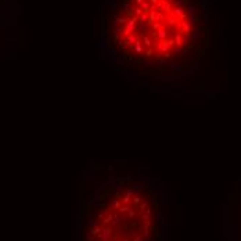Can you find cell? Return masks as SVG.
I'll return each instance as SVG.
<instances>
[{
    "mask_svg": "<svg viewBox=\"0 0 241 241\" xmlns=\"http://www.w3.org/2000/svg\"><path fill=\"white\" fill-rule=\"evenodd\" d=\"M98 29L101 57L141 84L191 75L211 46L205 0H105Z\"/></svg>",
    "mask_w": 241,
    "mask_h": 241,
    "instance_id": "cell-1",
    "label": "cell"
},
{
    "mask_svg": "<svg viewBox=\"0 0 241 241\" xmlns=\"http://www.w3.org/2000/svg\"><path fill=\"white\" fill-rule=\"evenodd\" d=\"M240 198H241V193H240ZM240 202H241V200H240Z\"/></svg>",
    "mask_w": 241,
    "mask_h": 241,
    "instance_id": "cell-3",
    "label": "cell"
},
{
    "mask_svg": "<svg viewBox=\"0 0 241 241\" xmlns=\"http://www.w3.org/2000/svg\"><path fill=\"white\" fill-rule=\"evenodd\" d=\"M96 189L79 200L75 241H166V191L147 168L103 166Z\"/></svg>",
    "mask_w": 241,
    "mask_h": 241,
    "instance_id": "cell-2",
    "label": "cell"
}]
</instances>
